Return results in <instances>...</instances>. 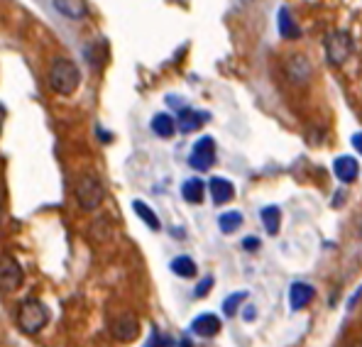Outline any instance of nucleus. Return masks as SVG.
I'll return each mask as SVG.
<instances>
[{
	"label": "nucleus",
	"mask_w": 362,
	"mask_h": 347,
	"mask_svg": "<svg viewBox=\"0 0 362 347\" xmlns=\"http://www.w3.org/2000/svg\"><path fill=\"white\" fill-rule=\"evenodd\" d=\"M49 86L59 95H71L81 83V71L71 59H54L49 66Z\"/></svg>",
	"instance_id": "nucleus-1"
},
{
	"label": "nucleus",
	"mask_w": 362,
	"mask_h": 347,
	"mask_svg": "<svg viewBox=\"0 0 362 347\" xmlns=\"http://www.w3.org/2000/svg\"><path fill=\"white\" fill-rule=\"evenodd\" d=\"M47 320H49V311L45 303L35 301V298H28L18 311V325L25 335H37L47 325Z\"/></svg>",
	"instance_id": "nucleus-2"
},
{
	"label": "nucleus",
	"mask_w": 362,
	"mask_h": 347,
	"mask_svg": "<svg viewBox=\"0 0 362 347\" xmlns=\"http://www.w3.org/2000/svg\"><path fill=\"white\" fill-rule=\"evenodd\" d=\"M105 199V189L100 184V179L95 174H86L78 179L76 184V201L83 211H95V208L103 203Z\"/></svg>",
	"instance_id": "nucleus-3"
},
{
	"label": "nucleus",
	"mask_w": 362,
	"mask_h": 347,
	"mask_svg": "<svg viewBox=\"0 0 362 347\" xmlns=\"http://www.w3.org/2000/svg\"><path fill=\"white\" fill-rule=\"evenodd\" d=\"M350 54H353V37H350V32L335 30L326 37V57L333 66L345 64L350 59Z\"/></svg>",
	"instance_id": "nucleus-4"
},
{
	"label": "nucleus",
	"mask_w": 362,
	"mask_h": 347,
	"mask_svg": "<svg viewBox=\"0 0 362 347\" xmlns=\"http://www.w3.org/2000/svg\"><path fill=\"white\" fill-rule=\"evenodd\" d=\"M189 164L196 172H209L213 164H216V142H213V137H201L196 142L194 149H191Z\"/></svg>",
	"instance_id": "nucleus-5"
},
{
	"label": "nucleus",
	"mask_w": 362,
	"mask_h": 347,
	"mask_svg": "<svg viewBox=\"0 0 362 347\" xmlns=\"http://www.w3.org/2000/svg\"><path fill=\"white\" fill-rule=\"evenodd\" d=\"M25 274L20 269V264L13 257H0V291H18L20 284H23Z\"/></svg>",
	"instance_id": "nucleus-6"
},
{
	"label": "nucleus",
	"mask_w": 362,
	"mask_h": 347,
	"mask_svg": "<svg viewBox=\"0 0 362 347\" xmlns=\"http://www.w3.org/2000/svg\"><path fill=\"white\" fill-rule=\"evenodd\" d=\"M206 122H209V113H201V110H194V108H184L177 117V127L184 135L196 132L199 127H204Z\"/></svg>",
	"instance_id": "nucleus-7"
},
{
	"label": "nucleus",
	"mask_w": 362,
	"mask_h": 347,
	"mask_svg": "<svg viewBox=\"0 0 362 347\" xmlns=\"http://www.w3.org/2000/svg\"><path fill=\"white\" fill-rule=\"evenodd\" d=\"M313 296H316V289H313L311 284L296 281V284L291 286V291H289V306H291V311H301V308H306L308 303L313 301Z\"/></svg>",
	"instance_id": "nucleus-8"
},
{
	"label": "nucleus",
	"mask_w": 362,
	"mask_h": 347,
	"mask_svg": "<svg viewBox=\"0 0 362 347\" xmlns=\"http://www.w3.org/2000/svg\"><path fill=\"white\" fill-rule=\"evenodd\" d=\"M209 191H211L213 203H218V206L233 201V196H235V186H233L228 179H223V176H213L209 181Z\"/></svg>",
	"instance_id": "nucleus-9"
},
{
	"label": "nucleus",
	"mask_w": 362,
	"mask_h": 347,
	"mask_svg": "<svg viewBox=\"0 0 362 347\" xmlns=\"http://www.w3.org/2000/svg\"><path fill=\"white\" fill-rule=\"evenodd\" d=\"M333 172L335 176H338L343 184H353L355 179H358V174H360V164H358V159L355 157H338L335 159V164H333Z\"/></svg>",
	"instance_id": "nucleus-10"
},
{
	"label": "nucleus",
	"mask_w": 362,
	"mask_h": 347,
	"mask_svg": "<svg viewBox=\"0 0 362 347\" xmlns=\"http://www.w3.org/2000/svg\"><path fill=\"white\" fill-rule=\"evenodd\" d=\"M191 330H194V335H201V338H216L221 333V320H218V316H213V313H201L191 323Z\"/></svg>",
	"instance_id": "nucleus-11"
},
{
	"label": "nucleus",
	"mask_w": 362,
	"mask_h": 347,
	"mask_svg": "<svg viewBox=\"0 0 362 347\" xmlns=\"http://www.w3.org/2000/svg\"><path fill=\"white\" fill-rule=\"evenodd\" d=\"M113 333H115V338L122 340V343H127V340H135L137 333H140V323H137L135 316L125 313V316H120L118 320H115Z\"/></svg>",
	"instance_id": "nucleus-12"
},
{
	"label": "nucleus",
	"mask_w": 362,
	"mask_h": 347,
	"mask_svg": "<svg viewBox=\"0 0 362 347\" xmlns=\"http://www.w3.org/2000/svg\"><path fill=\"white\" fill-rule=\"evenodd\" d=\"M54 8L69 20H81L88 15L86 0H54Z\"/></svg>",
	"instance_id": "nucleus-13"
},
{
	"label": "nucleus",
	"mask_w": 362,
	"mask_h": 347,
	"mask_svg": "<svg viewBox=\"0 0 362 347\" xmlns=\"http://www.w3.org/2000/svg\"><path fill=\"white\" fill-rule=\"evenodd\" d=\"M286 71H289V76L294 83H306L308 76H311V64H308L306 57H291Z\"/></svg>",
	"instance_id": "nucleus-14"
},
{
	"label": "nucleus",
	"mask_w": 362,
	"mask_h": 347,
	"mask_svg": "<svg viewBox=\"0 0 362 347\" xmlns=\"http://www.w3.org/2000/svg\"><path fill=\"white\" fill-rule=\"evenodd\" d=\"M152 130H154V135H159V137L167 140V137H172L174 130H177V120L167 113H159V115L152 117Z\"/></svg>",
	"instance_id": "nucleus-15"
},
{
	"label": "nucleus",
	"mask_w": 362,
	"mask_h": 347,
	"mask_svg": "<svg viewBox=\"0 0 362 347\" xmlns=\"http://www.w3.org/2000/svg\"><path fill=\"white\" fill-rule=\"evenodd\" d=\"M279 32H281V37H284V40H299V37H301L299 25L291 20V13L286 8L279 10Z\"/></svg>",
	"instance_id": "nucleus-16"
},
{
	"label": "nucleus",
	"mask_w": 362,
	"mask_h": 347,
	"mask_svg": "<svg viewBox=\"0 0 362 347\" xmlns=\"http://www.w3.org/2000/svg\"><path fill=\"white\" fill-rule=\"evenodd\" d=\"M204 191H206V186L201 179H189V181H184V186H181V196H184V201H189V203L204 201Z\"/></svg>",
	"instance_id": "nucleus-17"
},
{
	"label": "nucleus",
	"mask_w": 362,
	"mask_h": 347,
	"mask_svg": "<svg viewBox=\"0 0 362 347\" xmlns=\"http://www.w3.org/2000/svg\"><path fill=\"white\" fill-rule=\"evenodd\" d=\"M172 271L181 279H194L196 271H199V266H196V261L191 257H186V254H181V257L172 259Z\"/></svg>",
	"instance_id": "nucleus-18"
},
{
	"label": "nucleus",
	"mask_w": 362,
	"mask_h": 347,
	"mask_svg": "<svg viewBox=\"0 0 362 347\" xmlns=\"http://www.w3.org/2000/svg\"><path fill=\"white\" fill-rule=\"evenodd\" d=\"M259 218H262V225H264V230H267L269 235L279 233V225H281V211H279V208H276V206L262 208Z\"/></svg>",
	"instance_id": "nucleus-19"
},
{
	"label": "nucleus",
	"mask_w": 362,
	"mask_h": 347,
	"mask_svg": "<svg viewBox=\"0 0 362 347\" xmlns=\"http://www.w3.org/2000/svg\"><path fill=\"white\" fill-rule=\"evenodd\" d=\"M132 211H135L137 216L142 218V223H145V225L150 228V230H159V228H162V223H159L157 213H154L152 208L147 206V203H142V201H135V203H132Z\"/></svg>",
	"instance_id": "nucleus-20"
},
{
	"label": "nucleus",
	"mask_w": 362,
	"mask_h": 347,
	"mask_svg": "<svg viewBox=\"0 0 362 347\" xmlns=\"http://www.w3.org/2000/svg\"><path fill=\"white\" fill-rule=\"evenodd\" d=\"M240 225H243V216H240V213H238V211L223 213V216L218 218V228H221V233H226V235L235 233Z\"/></svg>",
	"instance_id": "nucleus-21"
},
{
	"label": "nucleus",
	"mask_w": 362,
	"mask_h": 347,
	"mask_svg": "<svg viewBox=\"0 0 362 347\" xmlns=\"http://www.w3.org/2000/svg\"><path fill=\"white\" fill-rule=\"evenodd\" d=\"M245 296H247V293H243V291L230 293V296L223 301V313H226V316H235L238 308H240V303H245Z\"/></svg>",
	"instance_id": "nucleus-22"
},
{
	"label": "nucleus",
	"mask_w": 362,
	"mask_h": 347,
	"mask_svg": "<svg viewBox=\"0 0 362 347\" xmlns=\"http://www.w3.org/2000/svg\"><path fill=\"white\" fill-rule=\"evenodd\" d=\"M211 286H213V279H211V276H206V279H204V281H201V284H199V286H196L194 296H196V298H204V296H206V293H209V291H211Z\"/></svg>",
	"instance_id": "nucleus-23"
},
{
	"label": "nucleus",
	"mask_w": 362,
	"mask_h": 347,
	"mask_svg": "<svg viewBox=\"0 0 362 347\" xmlns=\"http://www.w3.org/2000/svg\"><path fill=\"white\" fill-rule=\"evenodd\" d=\"M353 145H355V149H358V152L362 154V132H358V135L353 137Z\"/></svg>",
	"instance_id": "nucleus-24"
},
{
	"label": "nucleus",
	"mask_w": 362,
	"mask_h": 347,
	"mask_svg": "<svg viewBox=\"0 0 362 347\" xmlns=\"http://www.w3.org/2000/svg\"><path fill=\"white\" fill-rule=\"evenodd\" d=\"M257 240H255V237H250V240H245V242H243V247H247V249H255V247H257Z\"/></svg>",
	"instance_id": "nucleus-25"
},
{
	"label": "nucleus",
	"mask_w": 362,
	"mask_h": 347,
	"mask_svg": "<svg viewBox=\"0 0 362 347\" xmlns=\"http://www.w3.org/2000/svg\"><path fill=\"white\" fill-rule=\"evenodd\" d=\"M157 345H159V333L154 330V333H152V343L147 345V347H157Z\"/></svg>",
	"instance_id": "nucleus-26"
},
{
	"label": "nucleus",
	"mask_w": 362,
	"mask_h": 347,
	"mask_svg": "<svg viewBox=\"0 0 362 347\" xmlns=\"http://www.w3.org/2000/svg\"><path fill=\"white\" fill-rule=\"evenodd\" d=\"M3 120H5V108L0 105V127H3Z\"/></svg>",
	"instance_id": "nucleus-27"
},
{
	"label": "nucleus",
	"mask_w": 362,
	"mask_h": 347,
	"mask_svg": "<svg viewBox=\"0 0 362 347\" xmlns=\"http://www.w3.org/2000/svg\"><path fill=\"white\" fill-rule=\"evenodd\" d=\"M181 347H191L189 343H186V340H184V343H181Z\"/></svg>",
	"instance_id": "nucleus-28"
},
{
	"label": "nucleus",
	"mask_w": 362,
	"mask_h": 347,
	"mask_svg": "<svg viewBox=\"0 0 362 347\" xmlns=\"http://www.w3.org/2000/svg\"><path fill=\"white\" fill-rule=\"evenodd\" d=\"M355 347H362V343H358V345H355Z\"/></svg>",
	"instance_id": "nucleus-29"
}]
</instances>
